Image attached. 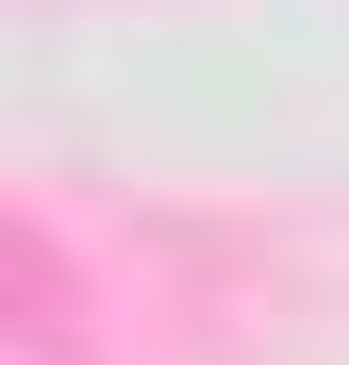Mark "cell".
Listing matches in <instances>:
<instances>
[{
    "label": "cell",
    "mask_w": 349,
    "mask_h": 365,
    "mask_svg": "<svg viewBox=\"0 0 349 365\" xmlns=\"http://www.w3.org/2000/svg\"><path fill=\"white\" fill-rule=\"evenodd\" d=\"M67 316H84L67 250H50L34 216H0V332H17V349H67Z\"/></svg>",
    "instance_id": "cell-1"
}]
</instances>
